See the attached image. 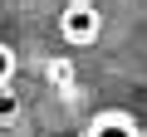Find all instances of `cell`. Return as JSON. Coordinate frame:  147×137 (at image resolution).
Listing matches in <instances>:
<instances>
[{
	"label": "cell",
	"mask_w": 147,
	"mask_h": 137,
	"mask_svg": "<svg viewBox=\"0 0 147 137\" xmlns=\"http://www.w3.org/2000/svg\"><path fill=\"white\" fill-rule=\"evenodd\" d=\"M59 34H64V44H74V49L98 44V34H103V10H98V0H64V10H59Z\"/></svg>",
	"instance_id": "6da1fadb"
},
{
	"label": "cell",
	"mask_w": 147,
	"mask_h": 137,
	"mask_svg": "<svg viewBox=\"0 0 147 137\" xmlns=\"http://www.w3.org/2000/svg\"><path fill=\"white\" fill-rule=\"evenodd\" d=\"M84 137H147V132H142V122L127 108H98L84 122Z\"/></svg>",
	"instance_id": "7a4b0ae2"
},
{
	"label": "cell",
	"mask_w": 147,
	"mask_h": 137,
	"mask_svg": "<svg viewBox=\"0 0 147 137\" xmlns=\"http://www.w3.org/2000/svg\"><path fill=\"white\" fill-rule=\"evenodd\" d=\"M15 74H20V54H15V44L0 39V88H10V83H15Z\"/></svg>",
	"instance_id": "3957f363"
},
{
	"label": "cell",
	"mask_w": 147,
	"mask_h": 137,
	"mask_svg": "<svg viewBox=\"0 0 147 137\" xmlns=\"http://www.w3.org/2000/svg\"><path fill=\"white\" fill-rule=\"evenodd\" d=\"M20 118V98H15V88H0V122H15Z\"/></svg>",
	"instance_id": "277c9868"
}]
</instances>
